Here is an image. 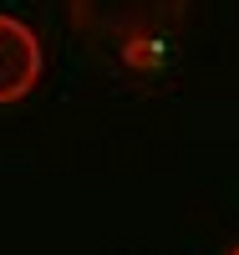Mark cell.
Wrapping results in <instances>:
<instances>
[{"instance_id": "cell-2", "label": "cell", "mask_w": 239, "mask_h": 255, "mask_svg": "<svg viewBox=\"0 0 239 255\" xmlns=\"http://www.w3.org/2000/svg\"><path fill=\"white\" fill-rule=\"evenodd\" d=\"M41 72H46L41 36L20 15H0V108L31 97L36 82H41Z\"/></svg>"}, {"instance_id": "cell-3", "label": "cell", "mask_w": 239, "mask_h": 255, "mask_svg": "<svg viewBox=\"0 0 239 255\" xmlns=\"http://www.w3.org/2000/svg\"><path fill=\"white\" fill-rule=\"evenodd\" d=\"M229 255H239V245H234V250H229Z\"/></svg>"}, {"instance_id": "cell-1", "label": "cell", "mask_w": 239, "mask_h": 255, "mask_svg": "<svg viewBox=\"0 0 239 255\" xmlns=\"http://www.w3.org/2000/svg\"><path fill=\"white\" fill-rule=\"evenodd\" d=\"M67 10L92 46L117 51L127 67H143L188 20V0H67Z\"/></svg>"}]
</instances>
